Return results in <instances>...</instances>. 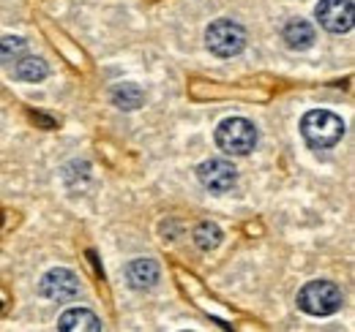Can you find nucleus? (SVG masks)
<instances>
[{
    "label": "nucleus",
    "mask_w": 355,
    "mask_h": 332,
    "mask_svg": "<svg viewBox=\"0 0 355 332\" xmlns=\"http://www.w3.org/2000/svg\"><path fill=\"white\" fill-rule=\"evenodd\" d=\"M301 136L311 150H328L345 136V123L328 109H311L301 120Z\"/></svg>",
    "instance_id": "obj_1"
},
{
    "label": "nucleus",
    "mask_w": 355,
    "mask_h": 332,
    "mask_svg": "<svg viewBox=\"0 0 355 332\" xmlns=\"http://www.w3.org/2000/svg\"><path fill=\"white\" fill-rule=\"evenodd\" d=\"M257 128L246 118H227L216 128V145L227 156H249L257 147Z\"/></svg>",
    "instance_id": "obj_2"
},
{
    "label": "nucleus",
    "mask_w": 355,
    "mask_h": 332,
    "mask_svg": "<svg viewBox=\"0 0 355 332\" xmlns=\"http://www.w3.org/2000/svg\"><path fill=\"white\" fill-rule=\"evenodd\" d=\"M298 308L309 316H331L342 308V291L331 281H309L298 291Z\"/></svg>",
    "instance_id": "obj_3"
},
{
    "label": "nucleus",
    "mask_w": 355,
    "mask_h": 332,
    "mask_svg": "<svg viewBox=\"0 0 355 332\" xmlns=\"http://www.w3.org/2000/svg\"><path fill=\"white\" fill-rule=\"evenodd\" d=\"M205 44L216 57H235L246 46V30L232 19H216L205 30Z\"/></svg>",
    "instance_id": "obj_4"
},
{
    "label": "nucleus",
    "mask_w": 355,
    "mask_h": 332,
    "mask_svg": "<svg viewBox=\"0 0 355 332\" xmlns=\"http://www.w3.org/2000/svg\"><path fill=\"white\" fill-rule=\"evenodd\" d=\"M314 17L328 33H350L353 30V0H320L314 8Z\"/></svg>",
    "instance_id": "obj_5"
},
{
    "label": "nucleus",
    "mask_w": 355,
    "mask_h": 332,
    "mask_svg": "<svg viewBox=\"0 0 355 332\" xmlns=\"http://www.w3.org/2000/svg\"><path fill=\"white\" fill-rule=\"evenodd\" d=\"M197 180L214 191V194H227L238 185V169L230 164V161H222V158H211L205 164H200L197 169Z\"/></svg>",
    "instance_id": "obj_6"
},
{
    "label": "nucleus",
    "mask_w": 355,
    "mask_h": 332,
    "mask_svg": "<svg viewBox=\"0 0 355 332\" xmlns=\"http://www.w3.org/2000/svg\"><path fill=\"white\" fill-rule=\"evenodd\" d=\"M39 291L44 294L46 299H55V302H66V299H74L80 294V278L66 270V267H55L44 273L42 284H39Z\"/></svg>",
    "instance_id": "obj_7"
},
{
    "label": "nucleus",
    "mask_w": 355,
    "mask_h": 332,
    "mask_svg": "<svg viewBox=\"0 0 355 332\" xmlns=\"http://www.w3.org/2000/svg\"><path fill=\"white\" fill-rule=\"evenodd\" d=\"M126 281L137 291L153 289L159 284V264L153 259H134L126 264Z\"/></svg>",
    "instance_id": "obj_8"
},
{
    "label": "nucleus",
    "mask_w": 355,
    "mask_h": 332,
    "mask_svg": "<svg viewBox=\"0 0 355 332\" xmlns=\"http://www.w3.org/2000/svg\"><path fill=\"white\" fill-rule=\"evenodd\" d=\"M101 319L96 313H90L85 308H71L60 316L58 330L60 332H101Z\"/></svg>",
    "instance_id": "obj_9"
},
{
    "label": "nucleus",
    "mask_w": 355,
    "mask_h": 332,
    "mask_svg": "<svg viewBox=\"0 0 355 332\" xmlns=\"http://www.w3.org/2000/svg\"><path fill=\"white\" fill-rule=\"evenodd\" d=\"M282 36H284V42L287 46L293 49V52H306L314 46V28H311L306 19H290L287 25H284V30H282Z\"/></svg>",
    "instance_id": "obj_10"
},
{
    "label": "nucleus",
    "mask_w": 355,
    "mask_h": 332,
    "mask_svg": "<svg viewBox=\"0 0 355 332\" xmlns=\"http://www.w3.org/2000/svg\"><path fill=\"white\" fill-rule=\"evenodd\" d=\"M14 80H22V82H42L46 74H49V68H46V63L42 57H28V55H22L19 60H14Z\"/></svg>",
    "instance_id": "obj_11"
},
{
    "label": "nucleus",
    "mask_w": 355,
    "mask_h": 332,
    "mask_svg": "<svg viewBox=\"0 0 355 332\" xmlns=\"http://www.w3.org/2000/svg\"><path fill=\"white\" fill-rule=\"evenodd\" d=\"M222 237H224L222 229H219L216 223H200V226L194 229V243H197V248H202V250L219 248Z\"/></svg>",
    "instance_id": "obj_12"
},
{
    "label": "nucleus",
    "mask_w": 355,
    "mask_h": 332,
    "mask_svg": "<svg viewBox=\"0 0 355 332\" xmlns=\"http://www.w3.org/2000/svg\"><path fill=\"white\" fill-rule=\"evenodd\" d=\"M112 101H115L121 109H137V107L145 101V93H142L137 84H118L115 93H112Z\"/></svg>",
    "instance_id": "obj_13"
},
{
    "label": "nucleus",
    "mask_w": 355,
    "mask_h": 332,
    "mask_svg": "<svg viewBox=\"0 0 355 332\" xmlns=\"http://www.w3.org/2000/svg\"><path fill=\"white\" fill-rule=\"evenodd\" d=\"M25 52H28V44L22 42V39H17V36H6V39H0V60L14 63V60H19Z\"/></svg>",
    "instance_id": "obj_14"
}]
</instances>
